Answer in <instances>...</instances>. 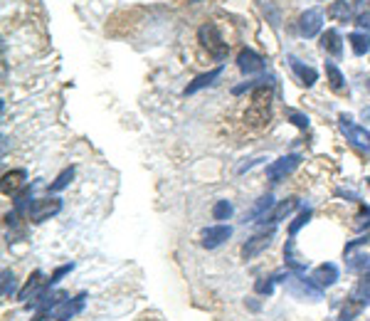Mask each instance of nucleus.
Wrapping results in <instances>:
<instances>
[{
  "instance_id": "1",
  "label": "nucleus",
  "mask_w": 370,
  "mask_h": 321,
  "mask_svg": "<svg viewBox=\"0 0 370 321\" xmlns=\"http://www.w3.org/2000/svg\"><path fill=\"white\" fill-rule=\"evenodd\" d=\"M197 40L203 43V47L208 49L210 55L215 57L217 62L227 60V52H230V45L222 40L220 30H217V25L212 23H205L200 30H197Z\"/></svg>"
},
{
  "instance_id": "2",
  "label": "nucleus",
  "mask_w": 370,
  "mask_h": 321,
  "mask_svg": "<svg viewBox=\"0 0 370 321\" xmlns=\"http://www.w3.org/2000/svg\"><path fill=\"white\" fill-rule=\"evenodd\" d=\"M338 123H341V131H343L345 139H348L353 146L360 148V151H368V154H370V131L368 129H363V126L353 123L351 114H341Z\"/></svg>"
},
{
  "instance_id": "3",
  "label": "nucleus",
  "mask_w": 370,
  "mask_h": 321,
  "mask_svg": "<svg viewBox=\"0 0 370 321\" xmlns=\"http://www.w3.org/2000/svg\"><path fill=\"white\" fill-rule=\"evenodd\" d=\"M284 284H286V289H289L296 299H306V296H308L311 302H319L321 294H323V289H321V287H316L311 279L301 277V274H296V272Z\"/></svg>"
},
{
  "instance_id": "4",
  "label": "nucleus",
  "mask_w": 370,
  "mask_h": 321,
  "mask_svg": "<svg viewBox=\"0 0 370 321\" xmlns=\"http://www.w3.org/2000/svg\"><path fill=\"white\" fill-rule=\"evenodd\" d=\"M62 210L60 198H40V200H32L30 208H27V217L32 222H45L49 217H55Z\"/></svg>"
},
{
  "instance_id": "5",
  "label": "nucleus",
  "mask_w": 370,
  "mask_h": 321,
  "mask_svg": "<svg viewBox=\"0 0 370 321\" xmlns=\"http://www.w3.org/2000/svg\"><path fill=\"white\" fill-rule=\"evenodd\" d=\"M299 163H301V156L299 154L282 156V158H277L274 163L267 166V178H269L271 183H279V180H284L289 173H294L296 168H299Z\"/></svg>"
},
{
  "instance_id": "6",
  "label": "nucleus",
  "mask_w": 370,
  "mask_h": 321,
  "mask_svg": "<svg viewBox=\"0 0 370 321\" xmlns=\"http://www.w3.org/2000/svg\"><path fill=\"white\" fill-rule=\"evenodd\" d=\"M230 237H232V228L230 225H210L200 235V242H203L205 250H215L222 242H227Z\"/></svg>"
},
{
  "instance_id": "7",
  "label": "nucleus",
  "mask_w": 370,
  "mask_h": 321,
  "mask_svg": "<svg viewBox=\"0 0 370 321\" xmlns=\"http://www.w3.org/2000/svg\"><path fill=\"white\" fill-rule=\"evenodd\" d=\"M45 289H47V279H45L42 272L37 270V272H32L30 279H27V284L18 292V299L27 304L30 299H37L40 294H45Z\"/></svg>"
},
{
  "instance_id": "8",
  "label": "nucleus",
  "mask_w": 370,
  "mask_h": 321,
  "mask_svg": "<svg viewBox=\"0 0 370 321\" xmlns=\"http://www.w3.org/2000/svg\"><path fill=\"white\" fill-rule=\"evenodd\" d=\"M341 272L338 267L333 265V262H326V265H319L314 272H311V282L316 284V287H321V289H328V287H333V284L338 282Z\"/></svg>"
},
{
  "instance_id": "9",
  "label": "nucleus",
  "mask_w": 370,
  "mask_h": 321,
  "mask_svg": "<svg viewBox=\"0 0 370 321\" xmlns=\"http://www.w3.org/2000/svg\"><path fill=\"white\" fill-rule=\"evenodd\" d=\"M271 237H274V228H271L269 233H259L254 235V237H249V240L242 245V259H252L257 257L259 252H264L267 247L271 245Z\"/></svg>"
},
{
  "instance_id": "10",
  "label": "nucleus",
  "mask_w": 370,
  "mask_h": 321,
  "mask_svg": "<svg viewBox=\"0 0 370 321\" xmlns=\"http://www.w3.org/2000/svg\"><path fill=\"white\" fill-rule=\"evenodd\" d=\"M321 27H323V12L316 10V8L306 10L301 18H299V32H301L304 37H316L321 32Z\"/></svg>"
},
{
  "instance_id": "11",
  "label": "nucleus",
  "mask_w": 370,
  "mask_h": 321,
  "mask_svg": "<svg viewBox=\"0 0 370 321\" xmlns=\"http://www.w3.org/2000/svg\"><path fill=\"white\" fill-rule=\"evenodd\" d=\"M237 67H240L242 74H257L264 69V60H262L254 49L245 47L240 49V55H237Z\"/></svg>"
},
{
  "instance_id": "12",
  "label": "nucleus",
  "mask_w": 370,
  "mask_h": 321,
  "mask_svg": "<svg viewBox=\"0 0 370 321\" xmlns=\"http://www.w3.org/2000/svg\"><path fill=\"white\" fill-rule=\"evenodd\" d=\"M348 302L358 304L360 309H365L370 304V272H365V274H360V279H358V284L353 287V292L348 294Z\"/></svg>"
},
{
  "instance_id": "13",
  "label": "nucleus",
  "mask_w": 370,
  "mask_h": 321,
  "mask_svg": "<svg viewBox=\"0 0 370 321\" xmlns=\"http://www.w3.org/2000/svg\"><path fill=\"white\" fill-rule=\"evenodd\" d=\"M286 60H289V67L294 69V74L299 77V82H301L304 86H314L316 84V80H319V72H316L314 67L304 64V62L299 60V57H294V55H289Z\"/></svg>"
},
{
  "instance_id": "14",
  "label": "nucleus",
  "mask_w": 370,
  "mask_h": 321,
  "mask_svg": "<svg viewBox=\"0 0 370 321\" xmlns=\"http://www.w3.org/2000/svg\"><path fill=\"white\" fill-rule=\"evenodd\" d=\"M271 205H274V198H271V193H267V195H262V198H259V200H257V203L252 205V210H249V213H245V220H242V222H257V220H264Z\"/></svg>"
},
{
  "instance_id": "15",
  "label": "nucleus",
  "mask_w": 370,
  "mask_h": 321,
  "mask_svg": "<svg viewBox=\"0 0 370 321\" xmlns=\"http://www.w3.org/2000/svg\"><path fill=\"white\" fill-rule=\"evenodd\" d=\"M321 49L328 52L333 57H341L343 55V40H341L338 30H326L321 35Z\"/></svg>"
},
{
  "instance_id": "16",
  "label": "nucleus",
  "mask_w": 370,
  "mask_h": 321,
  "mask_svg": "<svg viewBox=\"0 0 370 321\" xmlns=\"http://www.w3.org/2000/svg\"><path fill=\"white\" fill-rule=\"evenodd\" d=\"M25 178H27V173H25L23 168L5 173V176H3V193H5V195H15L25 185Z\"/></svg>"
},
{
  "instance_id": "17",
  "label": "nucleus",
  "mask_w": 370,
  "mask_h": 321,
  "mask_svg": "<svg viewBox=\"0 0 370 321\" xmlns=\"http://www.w3.org/2000/svg\"><path fill=\"white\" fill-rule=\"evenodd\" d=\"M296 208H299V198H296V195L286 198V200H282V203H279L277 208L269 213V222H271V225H277V222H282L284 217H289Z\"/></svg>"
},
{
  "instance_id": "18",
  "label": "nucleus",
  "mask_w": 370,
  "mask_h": 321,
  "mask_svg": "<svg viewBox=\"0 0 370 321\" xmlns=\"http://www.w3.org/2000/svg\"><path fill=\"white\" fill-rule=\"evenodd\" d=\"M284 259H286V270L296 272V274H301L306 270V259H301L296 254L294 240H286V245H284Z\"/></svg>"
},
{
  "instance_id": "19",
  "label": "nucleus",
  "mask_w": 370,
  "mask_h": 321,
  "mask_svg": "<svg viewBox=\"0 0 370 321\" xmlns=\"http://www.w3.org/2000/svg\"><path fill=\"white\" fill-rule=\"evenodd\" d=\"M326 77H328V86H331L336 94H348V84H345V77L341 74V69L333 64V62H326Z\"/></svg>"
},
{
  "instance_id": "20",
  "label": "nucleus",
  "mask_w": 370,
  "mask_h": 321,
  "mask_svg": "<svg viewBox=\"0 0 370 321\" xmlns=\"http://www.w3.org/2000/svg\"><path fill=\"white\" fill-rule=\"evenodd\" d=\"M222 74V67H215V69H210V72H205V74H200V77H195V80L190 82V84L185 86V94H195V92H200V89H205V86H210L212 82L217 80Z\"/></svg>"
},
{
  "instance_id": "21",
  "label": "nucleus",
  "mask_w": 370,
  "mask_h": 321,
  "mask_svg": "<svg viewBox=\"0 0 370 321\" xmlns=\"http://www.w3.org/2000/svg\"><path fill=\"white\" fill-rule=\"evenodd\" d=\"M351 47H353V55L363 57L370 52V35L368 32H351Z\"/></svg>"
},
{
  "instance_id": "22",
  "label": "nucleus",
  "mask_w": 370,
  "mask_h": 321,
  "mask_svg": "<svg viewBox=\"0 0 370 321\" xmlns=\"http://www.w3.org/2000/svg\"><path fill=\"white\" fill-rule=\"evenodd\" d=\"M328 15H331L333 20L345 23V20L351 18V3H345V0H333L331 8H328Z\"/></svg>"
},
{
  "instance_id": "23",
  "label": "nucleus",
  "mask_w": 370,
  "mask_h": 321,
  "mask_svg": "<svg viewBox=\"0 0 370 321\" xmlns=\"http://www.w3.org/2000/svg\"><path fill=\"white\" fill-rule=\"evenodd\" d=\"M245 119L252 123V126H262V123H267V119H269V106H254L252 104V109L247 111Z\"/></svg>"
},
{
  "instance_id": "24",
  "label": "nucleus",
  "mask_w": 370,
  "mask_h": 321,
  "mask_svg": "<svg viewBox=\"0 0 370 321\" xmlns=\"http://www.w3.org/2000/svg\"><path fill=\"white\" fill-rule=\"evenodd\" d=\"M279 279H277V272L274 274H269V277H262V279H257L254 282V292L257 294H262V296H271L274 294V284H277Z\"/></svg>"
},
{
  "instance_id": "25",
  "label": "nucleus",
  "mask_w": 370,
  "mask_h": 321,
  "mask_svg": "<svg viewBox=\"0 0 370 321\" xmlns=\"http://www.w3.org/2000/svg\"><path fill=\"white\" fill-rule=\"evenodd\" d=\"M74 178V168H64V171L60 173L55 178V183H49V193H60V191H64L69 185V180Z\"/></svg>"
},
{
  "instance_id": "26",
  "label": "nucleus",
  "mask_w": 370,
  "mask_h": 321,
  "mask_svg": "<svg viewBox=\"0 0 370 321\" xmlns=\"http://www.w3.org/2000/svg\"><path fill=\"white\" fill-rule=\"evenodd\" d=\"M348 270L360 272V274L370 272V254H356V257H351L348 259Z\"/></svg>"
},
{
  "instance_id": "27",
  "label": "nucleus",
  "mask_w": 370,
  "mask_h": 321,
  "mask_svg": "<svg viewBox=\"0 0 370 321\" xmlns=\"http://www.w3.org/2000/svg\"><path fill=\"white\" fill-rule=\"evenodd\" d=\"M212 217H215V220H230V217H232V203H230V200H217V203L212 205Z\"/></svg>"
},
{
  "instance_id": "28",
  "label": "nucleus",
  "mask_w": 370,
  "mask_h": 321,
  "mask_svg": "<svg viewBox=\"0 0 370 321\" xmlns=\"http://www.w3.org/2000/svg\"><path fill=\"white\" fill-rule=\"evenodd\" d=\"M360 311H363V309L358 307V304H353V302H348V299H345V307L341 309L338 321H353L358 314H360Z\"/></svg>"
},
{
  "instance_id": "29",
  "label": "nucleus",
  "mask_w": 370,
  "mask_h": 321,
  "mask_svg": "<svg viewBox=\"0 0 370 321\" xmlns=\"http://www.w3.org/2000/svg\"><path fill=\"white\" fill-rule=\"evenodd\" d=\"M308 220H311V210H301V213H299V215H296V220L294 222H291V225H289V235H291V237H294V235L296 233H299V230H301L304 228V225H306V222Z\"/></svg>"
},
{
  "instance_id": "30",
  "label": "nucleus",
  "mask_w": 370,
  "mask_h": 321,
  "mask_svg": "<svg viewBox=\"0 0 370 321\" xmlns=\"http://www.w3.org/2000/svg\"><path fill=\"white\" fill-rule=\"evenodd\" d=\"M286 119H289L294 126H299V129H308V117L306 114H301V111L286 109Z\"/></svg>"
},
{
  "instance_id": "31",
  "label": "nucleus",
  "mask_w": 370,
  "mask_h": 321,
  "mask_svg": "<svg viewBox=\"0 0 370 321\" xmlns=\"http://www.w3.org/2000/svg\"><path fill=\"white\" fill-rule=\"evenodd\" d=\"M10 294H15V277H12L10 270H5L3 272V296L8 299Z\"/></svg>"
},
{
  "instance_id": "32",
  "label": "nucleus",
  "mask_w": 370,
  "mask_h": 321,
  "mask_svg": "<svg viewBox=\"0 0 370 321\" xmlns=\"http://www.w3.org/2000/svg\"><path fill=\"white\" fill-rule=\"evenodd\" d=\"M72 270H74V265H72V262H69V265H62V267H57V270H55V274H52V277L47 279V287H55V284L60 282V279L64 277V274H69V272H72Z\"/></svg>"
},
{
  "instance_id": "33",
  "label": "nucleus",
  "mask_w": 370,
  "mask_h": 321,
  "mask_svg": "<svg viewBox=\"0 0 370 321\" xmlns=\"http://www.w3.org/2000/svg\"><path fill=\"white\" fill-rule=\"evenodd\" d=\"M368 242H370V233L360 235V237H356V240H351V242H348V245L343 247V254H345V257H348V254H351L353 250H356V247H360V245H368Z\"/></svg>"
},
{
  "instance_id": "34",
  "label": "nucleus",
  "mask_w": 370,
  "mask_h": 321,
  "mask_svg": "<svg viewBox=\"0 0 370 321\" xmlns=\"http://www.w3.org/2000/svg\"><path fill=\"white\" fill-rule=\"evenodd\" d=\"M353 228H356V230H365V228H370V205H368V208L360 210V215L356 217V222H353Z\"/></svg>"
},
{
  "instance_id": "35",
  "label": "nucleus",
  "mask_w": 370,
  "mask_h": 321,
  "mask_svg": "<svg viewBox=\"0 0 370 321\" xmlns=\"http://www.w3.org/2000/svg\"><path fill=\"white\" fill-rule=\"evenodd\" d=\"M358 27H365V30H370V12H363V15H358Z\"/></svg>"
},
{
  "instance_id": "36",
  "label": "nucleus",
  "mask_w": 370,
  "mask_h": 321,
  "mask_svg": "<svg viewBox=\"0 0 370 321\" xmlns=\"http://www.w3.org/2000/svg\"><path fill=\"white\" fill-rule=\"evenodd\" d=\"M368 89H370V82H368Z\"/></svg>"
},
{
  "instance_id": "37",
  "label": "nucleus",
  "mask_w": 370,
  "mask_h": 321,
  "mask_svg": "<svg viewBox=\"0 0 370 321\" xmlns=\"http://www.w3.org/2000/svg\"><path fill=\"white\" fill-rule=\"evenodd\" d=\"M368 117H370V109H368Z\"/></svg>"
},
{
  "instance_id": "38",
  "label": "nucleus",
  "mask_w": 370,
  "mask_h": 321,
  "mask_svg": "<svg viewBox=\"0 0 370 321\" xmlns=\"http://www.w3.org/2000/svg\"><path fill=\"white\" fill-rule=\"evenodd\" d=\"M368 185H370V178H368Z\"/></svg>"
}]
</instances>
